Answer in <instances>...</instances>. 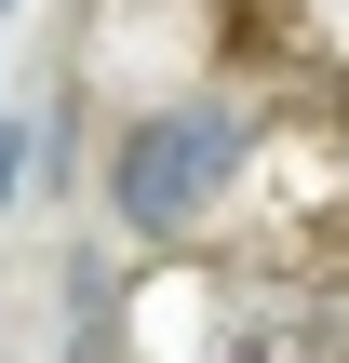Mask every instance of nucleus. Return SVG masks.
I'll return each instance as SVG.
<instances>
[{"label": "nucleus", "mask_w": 349, "mask_h": 363, "mask_svg": "<svg viewBox=\"0 0 349 363\" xmlns=\"http://www.w3.org/2000/svg\"><path fill=\"white\" fill-rule=\"evenodd\" d=\"M242 162H256V108L242 94H161L108 148V216L135 242H188V229H215V202L242 189Z\"/></svg>", "instance_id": "obj_1"}, {"label": "nucleus", "mask_w": 349, "mask_h": 363, "mask_svg": "<svg viewBox=\"0 0 349 363\" xmlns=\"http://www.w3.org/2000/svg\"><path fill=\"white\" fill-rule=\"evenodd\" d=\"M13 189H27V135L0 121V202H13Z\"/></svg>", "instance_id": "obj_2"}]
</instances>
